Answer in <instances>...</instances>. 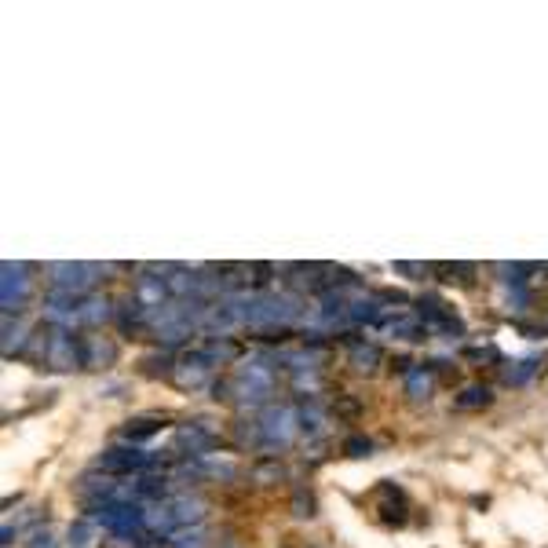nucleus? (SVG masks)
<instances>
[{
    "label": "nucleus",
    "mask_w": 548,
    "mask_h": 548,
    "mask_svg": "<svg viewBox=\"0 0 548 548\" xmlns=\"http://www.w3.org/2000/svg\"><path fill=\"white\" fill-rule=\"evenodd\" d=\"M169 505H172V519H176V530L198 527L201 516H205V501H201V497L183 494V497H172Z\"/></svg>",
    "instance_id": "f8f14e48"
},
{
    "label": "nucleus",
    "mask_w": 548,
    "mask_h": 548,
    "mask_svg": "<svg viewBox=\"0 0 548 548\" xmlns=\"http://www.w3.org/2000/svg\"><path fill=\"white\" fill-rule=\"evenodd\" d=\"M369 450H373V443L362 439V435H351L348 443H344V454L348 457H369Z\"/></svg>",
    "instance_id": "a878e982"
},
{
    "label": "nucleus",
    "mask_w": 548,
    "mask_h": 548,
    "mask_svg": "<svg viewBox=\"0 0 548 548\" xmlns=\"http://www.w3.org/2000/svg\"><path fill=\"white\" fill-rule=\"evenodd\" d=\"M154 457L147 450H139V446H110L99 454V472L106 475H132V472H147Z\"/></svg>",
    "instance_id": "423d86ee"
},
{
    "label": "nucleus",
    "mask_w": 548,
    "mask_h": 548,
    "mask_svg": "<svg viewBox=\"0 0 548 548\" xmlns=\"http://www.w3.org/2000/svg\"><path fill=\"white\" fill-rule=\"evenodd\" d=\"M30 548H59V541H55V534H52V530H48V527H41V530H33Z\"/></svg>",
    "instance_id": "cd10ccee"
},
{
    "label": "nucleus",
    "mask_w": 548,
    "mask_h": 548,
    "mask_svg": "<svg viewBox=\"0 0 548 548\" xmlns=\"http://www.w3.org/2000/svg\"><path fill=\"white\" fill-rule=\"evenodd\" d=\"M169 548H205V530L201 527H183L169 538Z\"/></svg>",
    "instance_id": "aec40b11"
},
{
    "label": "nucleus",
    "mask_w": 548,
    "mask_h": 548,
    "mask_svg": "<svg viewBox=\"0 0 548 548\" xmlns=\"http://www.w3.org/2000/svg\"><path fill=\"white\" fill-rule=\"evenodd\" d=\"M395 271H399V274H421L424 267H417V264H395Z\"/></svg>",
    "instance_id": "c85d7f7f"
},
{
    "label": "nucleus",
    "mask_w": 548,
    "mask_h": 548,
    "mask_svg": "<svg viewBox=\"0 0 548 548\" xmlns=\"http://www.w3.org/2000/svg\"><path fill=\"white\" fill-rule=\"evenodd\" d=\"M99 267L95 264H48V278H52V293L66 296H85L95 282H99Z\"/></svg>",
    "instance_id": "39448f33"
},
{
    "label": "nucleus",
    "mask_w": 548,
    "mask_h": 548,
    "mask_svg": "<svg viewBox=\"0 0 548 548\" xmlns=\"http://www.w3.org/2000/svg\"><path fill=\"white\" fill-rule=\"evenodd\" d=\"M351 366L369 373V369L380 366V348L377 344H351Z\"/></svg>",
    "instance_id": "a211bd4d"
},
{
    "label": "nucleus",
    "mask_w": 548,
    "mask_h": 548,
    "mask_svg": "<svg viewBox=\"0 0 548 548\" xmlns=\"http://www.w3.org/2000/svg\"><path fill=\"white\" fill-rule=\"evenodd\" d=\"M271 388H274V373L267 362H245L231 380V391L245 402V406L264 402L267 395H271Z\"/></svg>",
    "instance_id": "20e7f679"
},
{
    "label": "nucleus",
    "mask_w": 548,
    "mask_h": 548,
    "mask_svg": "<svg viewBox=\"0 0 548 548\" xmlns=\"http://www.w3.org/2000/svg\"><path fill=\"white\" fill-rule=\"evenodd\" d=\"M106 318H114V304L106 296H85L77 307V326H103Z\"/></svg>",
    "instance_id": "ddd939ff"
},
{
    "label": "nucleus",
    "mask_w": 548,
    "mask_h": 548,
    "mask_svg": "<svg viewBox=\"0 0 548 548\" xmlns=\"http://www.w3.org/2000/svg\"><path fill=\"white\" fill-rule=\"evenodd\" d=\"M117 359V344L103 333H88L81 337V369H106L114 366Z\"/></svg>",
    "instance_id": "9d476101"
},
{
    "label": "nucleus",
    "mask_w": 548,
    "mask_h": 548,
    "mask_svg": "<svg viewBox=\"0 0 548 548\" xmlns=\"http://www.w3.org/2000/svg\"><path fill=\"white\" fill-rule=\"evenodd\" d=\"M26 340H30V326H26V322H15V326H11V318H4V355L22 351Z\"/></svg>",
    "instance_id": "f3484780"
},
{
    "label": "nucleus",
    "mask_w": 548,
    "mask_h": 548,
    "mask_svg": "<svg viewBox=\"0 0 548 548\" xmlns=\"http://www.w3.org/2000/svg\"><path fill=\"white\" fill-rule=\"evenodd\" d=\"M161 428H165L161 421H128L125 432H121V435H125V439L132 446H136V443H147V439H154V435H158Z\"/></svg>",
    "instance_id": "6ab92c4d"
},
{
    "label": "nucleus",
    "mask_w": 548,
    "mask_h": 548,
    "mask_svg": "<svg viewBox=\"0 0 548 548\" xmlns=\"http://www.w3.org/2000/svg\"><path fill=\"white\" fill-rule=\"evenodd\" d=\"M300 315V300L293 293H264L249 307V326L253 329H278L289 326Z\"/></svg>",
    "instance_id": "f257e3e1"
},
{
    "label": "nucleus",
    "mask_w": 548,
    "mask_h": 548,
    "mask_svg": "<svg viewBox=\"0 0 548 548\" xmlns=\"http://www.w3.org/2000/svg\"><path fill=\"white\" fill-rule=\"evenodd\" d=\"M0 307H4V318H11V311H19L26 304V296H30V264H22V260H4L0 264Z\"/></svg>",
    "instance_id": "7ed1b4c3"
},
{
    "label": "nucleus",
    "mask_w": 548,
    "mask_h": 548,
    "mask_svg": "<svg viewBox=\"0 0 548 548\" xmlns=\"http://www.w3.org/2000/svg\"><path fill=\"white\" fill-rule=\"evenodd\" d=\"M534 369H538V362H534V359L516 362V369H508L505 380H508V384H527V380L534 377Z\"/></svg>",
    "instance_id": "b1692460"
},
{
    "label": "nucleus",
    "mask_w": 548,
    "mask_h": 548,
    "mask_svg": "<svg viewBox=\"0 0 548 548\" xmlns=\"http://www.w3.org/2000/svg\"><path fill=\"white\" fill-rule=\"evenodd\" d=\"M260 435H264L267 446L293 443V435H296V410L293 406H267V413L260 417Z\"/></svg>",
    "instance_id": "0eeeda50"
},
{
    "label": "nucleus",
    "mask_w": 548,
    "mask_h": 548,
    "mask_svg": "<svg viewBox=\"0 0 548 548\" xmlns=\"http://www.w3.org/2000/svg\"><path fill=\"white\" fill-rule=\"evenodd\" d=\"M209 373H212V366L201 359L198 351H194L190 359H183L180 366L172 369V377H176V384H180V388H201V384L209 380Z\"/></svg>",
    "instance_id": "9b49d317"
},
{
    "label": "nucleus",
    "mask_w": 548,
    "mask_h": 548,
    "mask_svg": "<svg viewBox=\"0 0 548 548\" xmlns=\"http://www.w3.org/2000/svg\"><path fill=\"white\" fill-rule=\"evenodd\" d=\"M201 472L220 475V479H234V475H238V464H234V461H216L212 454H205V457H201Z\"/></svg>",
    "instance_id": "412c9836"
},
{
    "label": "nucleus",
    "mask_w": 548,
    "mask_h": 548,
    "mask_svg": "<svg viewBox=\"0 0 548 548\" xmlns=\"http://www.w3.org/2000/svg\"><path fill=\"white\" fill-rule=\"evenodd\" d=\"M176 443H180L183 450H190V454L205 457V450H209V443H212V432L209 428H201V424H183L180 432H176Z\"/></svg>",
    "instance_id": "2eb2a0df"
},
{
    "label": "nucleus",
    "mask_w": 548,
    "mask_h": 548,
    "mask_svg": "<svg viewBox=\"0 0 548 548\" xmlns=\"http://www.w3.org/2000/svg\"><path fill=\"white\" fill-rule=\"evenodd\" d=\"M432 391H435V373L432 369H410L406 373V395H410L413 402H424V399H432Z\"/></svg>",
    "instance_id": "4468645a"
},
{
    "label": "nucleus",
    "mask_w": 548,
    "mask_h": 548,
    "mask_svg": "<svg viewBox=\"0 0 548 548\" xmlns=\"http://www.w3.org/2000/svg\"><path fill=\"white\" fill-rule=\"evenodd\" d=\"M300 428H304V432H311V435H318L322 432V413L315 410V406H304V413H300Z\"/></svg>",
    "instance_id": "393cba45"
},
{
    "label": "nucleus",
    "mask_w": 548,
    "mask_h": 548,
    "mask_svg": "<svg viewBox=\"0 0 548 548\" xmlns=\"http://www.w3.org/2000/svg\"><path fill=\"white\" fill-rule=\"evenodd\" d=\"M293 516L296 519H311V516H315V497L307 494V490H296V494H293Z\"/></svg>",
    "instance_id": "5701e85b"
},
{
    "label": "nucleus",
    "mask_w": 548,
    "mask_h": 548,
    "mask_svg": "<svg viewBox=\"0 0 548 548\" xmlns=\"http://www.w3.org/2000/svg\"><path fill=\"white\" fill-rule=\"evenodd\" d=\"M432 271L435 274H461V282H468V278L475 274V267L472 264H435Z\"/></svg>",
    "instance_id": "bb28decb"
},
{
    "label": "nucleus",
    "mask_w": 548,
    "mask_h": 548,
    "mask_svg": "<svg viewBox=\"0 0 548 548\" xmlns=\"http://www.w3.org/2000/svg\"><path fill=\"white\" fill-rule=\"evenodd\" d=\"M421 322L424 329H439V333H450V337H461L464 333L461 318H457L443 300H435V296H424L421 300Z\"/></svg>",
    "instance_id": "1a4fd4ad"
},
{
    "label": "nucleus",
    "mask_w": 548,
    "mask_h": 548,
    "mask_svg": "<svg viewBox=\"0 0 548 548\" xmlns=\"http://www.w3.org/2000/svg\"><path fill=\"white\" fill-rule=\"evenodd\" d=\"M494 402V391L486 388V384H472V388H464L461 395H457V410H483V406H490Z\"/></svg>",
    "instance_id": "dca6fc26"
},
{
    "label": "nucleus",
    "mask_w": 548,
    "mask_h": 548,
    "mask_svg": "<svg viewBox=\"0 0 548 548\" xmlns=\"http://www.w3.org/2000/svg\"><path fill=\"white\" fill-rule=\"evenodd\" d=\"M41 362L55 373H66V369L81 366V340H74V333L63 326H48L44 333V348H41Z\"/></svg>",
    "instance_id": "f03ea898"
},
{
    "label": "nucleus",
    "mask_w": 548,
    "mask_h": 548,
    "mask_svg": "<svg viewBox=\"0 0 548 548\" xmlns=\"http://www.w3.org/2000/svg\"><path fill=\"white\" fill-rule=\"evenodd\" d=\"M99 523L114 530L117 538H128V534L143 530V505H106L99 508Z\"/></svg>",
    "instance_id": "6e6552de"
},
{
    "label": "nucleus",
    "mask_w": 548,
    "mask_h": 548,
    "mask_svg": "<svg viewBox=\"0 0 548 548\" xmlns=\"http://www.w3.org/2000/svg\"><path fill=\"white\" fill-rule=\"evenodd\" d=\"M70 548H92V523L88 519H77L70 527Z\"/></svg>",
    "instance_id": "4be33fe9"
}]
</instances>
